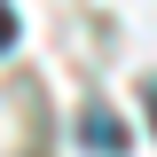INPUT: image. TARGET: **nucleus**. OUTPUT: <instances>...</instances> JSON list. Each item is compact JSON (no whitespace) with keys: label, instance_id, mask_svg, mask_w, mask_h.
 Masks as SVG:
<instances>
[{"label":"nucleus","instance_id":"obj_1","mask_svg":"<svg viewBox=\"0 0 157 157\" xmlns=\"http://www.w3.org/2000/svg\"><path fill=\"white\" fill-rule=\"evenodd\" d=\"M78 141H86V149H102V157H118V149H126V126L94 102V110H78Z\"/></svg>","mask_w":157,"mask_h":157},{"label":"nucleus","instance_id":"obj_2","mask_svg":"<svg viewBox=\"0 0 157 157\" xmlns=\"http://www.w3.org/2000/svg\"><path fill=\"white\" fill-rule=\"evenodd\" d=\"M8 39H16V8L0 0V47H8Z\"/></svg>","mask_w":157,"mask_h":157},{"label":"nucleus","instance_id":"obj_3","mask_svg":"<svg viewBox=\"0 0 157 157\" xmlns=\"http://www.w3.org/2000/svg\"><path fill=\"white\" fill-rule=\"evenodd\" d=\"M149 110H157V86H149Z\"/></svg>","mask_w":157,"mask_h":157}]
</instances>
